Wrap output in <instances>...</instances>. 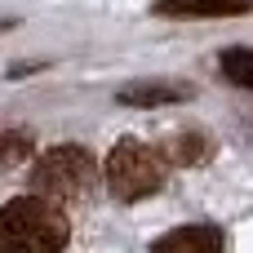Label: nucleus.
Returning <instances> with one entry per match:
<instances>
[{
	"label": "nucleus",
	"instance_id": "8",
	"mask_svg": "<svg viewBox=\"0 0 253 253\" xmlns=\"http://www.w3.org/2000/svg\"><path fill=\"white\" fill-rule=\"evenodd\" d=\"M222 71H227L231 84L253 89V49H227L222 53Z\"/></svg>",
	"mask_w": 253,
	"mask_h": 253
},
{
	"label": "nucleus",
	"instance_id": "7",
	"mask_svg": "<svg viewBox=\"0 0 253 253\" xmlns=\"http://www.w3.org/2000/svg\"><path fill=\"white\" fill-rule=\"evenodd\" d=\"M209 151H213V142H209L205 129H178V133H169V138L160 142L165 165H169V160H173V165H200V160H209Z\"/></svg>",
	"mask_w": 253,
	"mask_h": 253
},
{
	"label": "nucleus",
	"instance_id": "10",
	"mask_svg": "<svg viewBox=\"0 0 253 253\" xmlns=\"http://www.w3.org/2000/svg\"><path fill=\"white\" fill-rule=\"evenodd\" d=\"M9 27H13V22H9V18H0V31H9Z\"/></svg>",
	"mask_w": 253,
	"mask_h": 253
},
{
	"label": "nucleus",
	"instance_id": "1",
	"mask_svg": "<svg viewBox=\"0 0 253 253\" xmlns=\"http://www.w3.org/2000/svg\"><path fill=\"white\" fill-rule=\"evenodd\" d=\"M67 218L44 196H18L0 205V253H62L67 249Z\"/></svg>",
	"mask_w": 253,
	"mask_h": 253
},
{
	"label": "nucleus",
	"instance_id": "9",
	"mask_svg": "<svg viewBox=\"0 0 253 253\" xmlns=\"http://www.w3.org/2000/svg\"><path fill=\"white\" fill-rule=\"evenodd\" d=\"M22 156H31V133H18V129H0V169L18 165Z\"/></svg>",
	"mask_w": 253,
	"mask_h": 253
},
{
	"label": "nucleus",
	"instance_id": "5",
	"mask_svg": "<svg viewBox=\"0 0 253 253\" xmlns=\"http://www.w3.org/2000/svg\"><path fill=\"white\" fill-rule=\"evenodd\" d=\"M227 249V240H222V231L218 227H209V222H187V227H173L169 236H160L151 253H222Z\"/></svg>",
	"mask_w": 253,
	"mask_h": 253
},
{
	"label": "nucleus",
	"instance_id": "6",
	"mask_svg": "<svg viewBox=\"0 0 253 253\" xmlns=\"http://www.w3.org/2000/svg\"><path fill=\"white\" fill-rule=\"evenodd\" d=\"M125 107H165V102H187L191 98V84L182 80H147V84H129L116 93Z\"/></svg>",
	"mask_w": 253,
	"mask_h": 253
},
{
	"label": "nucleus",
	"instance_id": "3",
	"mask_svg": "<svg viewBox=\"0 0 253 253\" xmlns=\"http://www.w3.org/2000/svg\"><path fill=\"white\" fill-rule=\"evenodd\" d=\"M107 187L116 200H147L165 187V156L138 138H120L107 156Z\"/></svg>",
	"mask_w": 253,
	"mask_h": 253
},
{
	"label": "nucleus",
	"instance_id": "2",
	"mask_svg": "<svg viewBox=\"0 0 253 253\" xmlns=\"http://www.w3.org/2000/svg\"><path fill=\"white\" fill-rule=\"evenodd\" d=\"M93 178H98V165L84 147L76 142H62V147H49L36 169H31V191L53 200V205H67V200H80L84 191H93Z\"/></svg>",
	"mask_w": 253,
	"mask_h": 253
},
{
	"label": "nucleus",
	"instance_id": "4",
	"mask_svg": "<svg viewBox=\"0 0 253 253\" xmlns=\"http://www.w3.org/2000/svg\"><path fill=\"white\" fill-rule=\"evenodd\" d=\"M151 13L156 18H173V22H191V18H240V13H253V0H156Z\"/></svg>",
	"mask_w": 253,
	"mask_h": 253
}]
</instances>
